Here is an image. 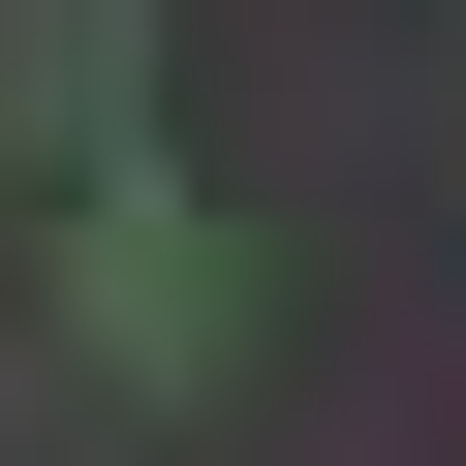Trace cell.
<instances>
[{"instance_id": "obj_1", "label": "cell", "mask_w": 466, "mask_h": 466, "mask_svg": "<svg viewBox=\"0 0 466 466\" xmlns=\"http://www.w3.org/2000/svg\"><path fill=\"white\" fill-rule=\"evenodd\" d=\"M63 342H94V373H156V404H218V373H249V249L125 156V187H63Z\"/></svg>"}, {"instance_id": "obj_2", "label": "cell", "mask_w": 466, "mask_h": 466, "mask_svg": "<svg viewBox=\"0 0 466 466\" xmlns=\"http://www.w3.org/2000/svg\"><path fill=\"white\" fill-rule=\"evenodd\" d=\"M0 156L32 187H125L156 156V0H0Z\"/></svg>"}]
</instances>
